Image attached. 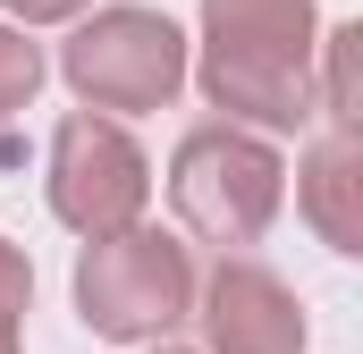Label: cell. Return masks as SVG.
<instances>
[{"label":"cell","instance_id":"obj_9","mask_svg":"<svg viewBox=\"0 0 363 354\" xmlns=\"http://www.w3.org/2000/svg\"><path fill=\"white\" fill-rule=\"evenodd\" d=\"M34 85H43V51H34L26 34H9V25H0V118H9V110H26Z\"/></svg>","mask_w":363,"mask_h":354},{"label":"cell","instance_id":"obj_7","mask_svg":"<svg viewBox=\"0 0 363 354\" xmlns=\"http://www.w3.org/2000/svg\"><path fill=\"white\" fill-rule=\"evenodd\" d=\"M296 194H304V219L321 228L330 253H363V135L355 127H330V135L304 152Z\"/></svg>","mask_w":363,"mask_h":354},{"label":"cell","instance_id":"obj_1","mask_svg":"<svg viewBox=\"0 0 363 354\" xmlns=\"http://www.w3.org/2000/svg\"><path fill=\"white\" fill-rule=\"evenodd\" d=\"M203 93L228 118H313V0H203Z\"/></svg>","mask_w":363,"mask_h":354},{"label":"cell","instance_id":"obj_12","mask_svg":"<svg viewBox=\"0 0 363 354\" xmlns=\"http://www.w3.org/2000/svg\"><path fill=\"white\" fill-rule=\"evenodd\" d=\"M161 354H186V346H161Z\"/></svg>","mask_w":363,"mask_h":354},{"label":"cell","instance_id":"obj_10","mask_svg":"<svg viewBox=\"0 0 363 354\" xmlns=\"http://www.w3.org/2000/svg\"><path fill=\"white\" fill-rule=\"evenodd\" d=\"M26 304H34V270H26V253L0 236V354H17V321H26Z\"/></svg>","mask_w":363,"mask_h":354},{"label":"cell","instance_id":"obj_2","mask_svg":"<svg viewBox=\"0 0 363 354\" xmlns=\"http://www.w3.org/2000/svg\"><path fill=\"white\" fill-rule=\"evenodd\" d=\"M279 194H287V161H279L262 135L228 127V118L194 127L178 144V161H169V202H178V219L203 245H220V253H237V245H254V236L271 228Z\"/></svg>","mask_w":363,"mask_h":354},{"label":"cell","instance_id":"obj_4","mask_svg":"<svg viewBox=\"0 0 363 354\" xmlns=\"http://www.w3.org/2000/svg\"><path fill=\"white\" fill-rule=\"evenodd\" d=\"M60 76L93 110H161L186 85V34L161 8H101V17H85L68 34Z\"/></svg>","mask_w":363,"mask_h":354},{"label":"cell","instance_id":"obj_3","mask_svg":"<svg viewBox=\"0 0 363 354\" xmlns=\"http://www.w3.org/2000/svg\"><path fill=\"white\" fill-rule=\"evenodd\" d=\"M77 312L93 338H169L194 312V253L161 228L85 236L77 262Z\"/></svg>","mask_w":363,"mask_h":354},{"label":"cell","instance_id":"obj_11","mask_svg":"<svg viewBox=\"0 0 363 354\" xmlns=\"http://www.w3.org/2000/svg\"><path fill=\"white\" fill-rule=\"evenodd\" d=\"M9 8H17L26 25H60V17H77L85 0H9Z\"/></svg>","mask_w":363,"mask_h":354},{"label":"cell","instance_id":"obj_5","mask_svg":"<svg viewBox=\"0 0 363 354\" xmlns=\"http://www.w3.org/2000/svg\"><path fill=\"white\" fill-rule=\"evenodd\" d=\"M144 194H152V169H144V152H135L127 127H110V118H93V110L60 118V135H51V211H60L77 236H118V228H135Z\"/></svg>","mask_w":363,"mask_h":354},{"label":"cell","instance_id":"obj_6","mask_svg":"<svg viewBox=\"0 0 363 354\" xmlns=\"http://www.w3.org/2000/svg\"><path fill=\"white\" fill-rule=\"evenodd\" d=\"M194 321H203L211 354H304V304L287 295V278H271L245 253H220Z\"/></svg>","mask_w":363,"mask_h":354},{"label":"cell","instance_id":"obj_8","mask_svg":"<svg viewBox=\"0 0 363 354\" xmlns=\"http://www.w3.org/2000/svg\"><path fill=\"white\" fill-rule=\"evenodd\" d=\"M355 51H363V25H338V34H330V127H363Z\"/></svg>","mask_w":363,"mask_h":354}]
</instances>
